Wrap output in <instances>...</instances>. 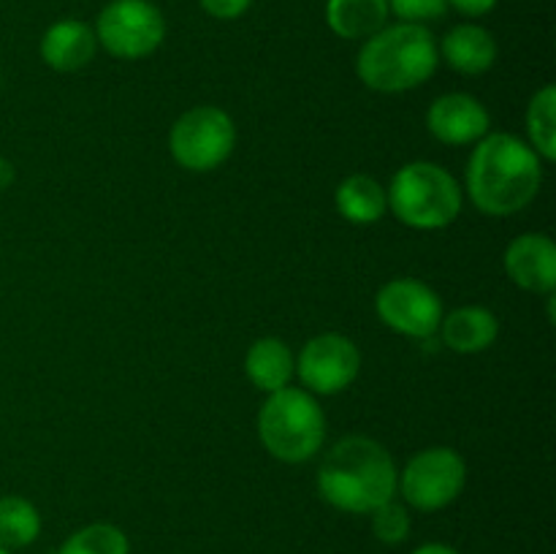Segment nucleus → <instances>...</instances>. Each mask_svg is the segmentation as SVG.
<instances>
[{"label": "nucleus", "mask_w": 556, "mask_h": 554, "mask_svg": "<svg viewBox=\"0 0 556 554\" xmlns=\"http://www.w3.org/2000/svg\"><path fill=\"white\" fill-rule=\"evenodd\" d=\"M543 185V161L525 139L489 130L467 161L465 190L489 217H510L530 206Z\"/></svg>", "instance_id": "1"}, {"label": "nucleus", "mask_w": 556, "mask_h": 554, "mask_svg": "<svg viewBox=\"0 0 556 554\" xmlns=\"http://www.w3.org/2000/svg\"><path fill=\"white\" fill-rule=\"evenodd\" d=\"M396 465L383 443L348 435L326 451L318 467V492L342 514H372L396 498Z\"/></svg>", "instance_id": "2"}, {"label": "nucleus", "mask_w": 556, "mask_h": 554, "mask_svg": "<svg viewBox=\"0 0 556 554\" xmlns=\"http://www.w3.org/2000/svg\"><path fill=\"white\" fill-rule=\"evenodd\" d=\"M440 65L438 41L427 25L396 22L362 43L356 76L375 92H407L432 79Z\"/></svg>", "instance_id": "3"}, {"label": "nucleus", "mask_w": 556, "mask_h": 554, "mask_svg": "<svg viewBox=\"0 0 556 554\" xmlns=\"http://www.w3.org/2000/svg\"><path fill=\"white\" fill-rule=\"evenodd\" d=\"M389 212L416 231H440L459 217L465 190L448 168L432 161H413L396 168L386 188Z\"/></svg>", "instance_id": "4"}, {"label": "nucleus", "mask_w": 556, "mask_h": 554, "mask_svg": "<svg viewBox=\"0 0 556 554\" xmlns=\"http://www.w3.org/2000/svg\"><path fill=\"white\" fill-rule=\"evenodd\" d=\"M258 438L264 449L286 465L313 459L326 440V413L318 396L296 386L266 394L258 411Z\"/></svg>", "instance_id": "5"}, {"label": "nucleus", "mask_w": 556, "mask_h": 554, "mask_svg": "<svg viewBox=\"0 0 556 554\" xmlns=\"http://www.w3.org/2000/svg\"><path fill=\"white\" fill-rule=\"evenodd\" d=\"M237 147V125L220 106L188 109L168 130V150L185 172L206 174L220 168Z\"/></svg>", "instance_id": "6"}, {"label": "nucleus", "mask_w": 556, "mask_h": 554, "mask_svg": "<svg viewBox=\"0 0 556 554\" xmlns=\"http://www.w3.org/2000/svg\"><path fill=\"white\" fill-rule=\"evenodd\" d=\"M467 487V462L448 445H432L413 456L405 470L396 473V494L407 508L434 514L459 500Z\"/></svg>", "instance_id": "7"}, {"label": "nucleus", "mask_w": 556, "mask_h": 554, "mask_svg": "<svg viewBox=\"0 0 556 554\" xmlns=\"http://www.w3.org/2000/svg\"><path fill=\"white\" fill-rule=\"evenodd\" d=\"M92 30L112 58L144 60L166 41V16L152 0H109Z\"/></svg>", "instance_id": "8"}, {"label": "nucleus", "mask_w": 556, "mask_h": 554, "mask_svg": "<svg viewBox=\"0 0 556 554\" xmlns=\"http://www.w3.org/2000/svg\"><path fill=\"white\" fill-rule=\"evenodd\" d=\"M362 373V351L356 342L337 331L309 337L296 356V375L315 396H334L351 389Z\"/></svg>", "instance_id": "9"}, {"label": "nucleus", "mask_w": 556, "mask_h": 554, "mask_svg": "<svg viewBox=\"0 0 556 554\" xmlns=\"http://www.w3.org/2000/svg\"><path fill=\"white\" fill-rule=\"evenodd\" d=\"M375 313L396 335L429 340V337L438 335L445 310L438 291L424 280L394 277L386 286H380L378 297H375Z\"/></svg>", "instance_id": "10"}, {"label": "nucleus", "mask_w": 556, "mask_h": 554, "mask_svg": "<svg viewBox=\"0 0 556 554\" xmlns=\"http://www.w3.org/2000/svg\"><path fill=\"white\" fill-rule=\"evenodd\" d=\"M427 128L440 144L467 147L478 144L492 130V117L470 92H445L429 103Z\"/></svg>", "instance_id": "11"}, {"label": "nucleus", "mask_w": 556, "mask_h": 554, "mask_svg": "<svg viewBox=\"0 0 556 554\" xmlns=\"http://www.w3.org/2000/svg\"><path fill=\"white\" fill-rule=\"evenodd\" d=\"M510 282L530 293H554L556 288V244L546 234H521L510 239L503 255Z\"/></svg>", "instance_id": "12"}, {"label": "nucleus", "mask_w": 556, "mask_h": 554, "mask_svg": "<svg viewBox=\"0 0 556 554\" xmlns=\"http://www.w3.org/2000/svg\"><path fill=\"white\" fill-rule=\"evenodd\" d=\"M41 60L58 74H74L92 63L98 52V38L92 25L81 20H58L43 30L38 43Z\"/></svg>", "instance_id": "13"}, {"label": "nucleus", "mask_w": 556, "mask_h": 554, "mask_svg": "<svg viewBox=\"0 0 556 554\" xmlns=\"http://www.w3.org/2000/svg\"><path fill=\"white\" fill-rule=\"evenodd\" d=\"M440 60L462 76H481L497 63V38L476 22H462L451 27L438 43Z\"/></svg>", "instance_id": "14"}, {"label": "nucleus", "mask_w": 556, "mask_h": 554, "mask_svg": "<svg viewBox=\"0 0 556 554\" xmlns=\"http://www.w3.org/2000/svg\"><path fill=\"white\" fill-rule=\"evenodd\" d=\"M440 340L454 353H481L492 348L500 337V320L492 310L465 304L451 310L440 320Z\"/></svg>", "instance_id": "15"}, {"label": "nucleus", "mask_w": 556, "mask_h": 554, "mask_svg": "<svg viewBox=\"0 0 556 554\" xmlns=\"http://www.w3.org/2000/svg\"><path fill=\"white\" fill-rule=\"evenodd\" d=\"M244 375L255 389L275 394L291 386L296 375V356L280 337H258L244 353Z\"/></svg>", "instance_id": "16"}, {"label": "nucleus", "mask_w": 556, "mask_h": 554, "mask_svg": "<svg viewBox=\"0 0 556 554\" xmlns=\"http://www.w3.org/2000/svg\"><path fill=\"white\" fill-rule=\"evenodd\" d=\"M389 16V0H326V25L345 41H367Z\"/></svg>", "instance_id": "17"}, {"label": "nucleus", "mask_w": 556, "mask_h": 554, "mask_svg": "<svg viewBox=\"0 0 556 554\" xmlns=\"http://www.w3.org/2000/svg\"><path fill=\"white\" fill-rule=\"evenodd\" d=\"M334 206L353 226H372L389 212L386 188L369 174H351L334 190Z\"/></svg>", "instance_id": "18"}, {"label": "nucleus", "mask_w": 556, "mask_h": 554, "mask_svg": "<svg viewBox=\"0 0 556 554\" xmlns=\"http://www.w3.org/2000/svg\"><path fill=\"white\" fill-rule=\"evenodd\" d=\"M41 536V511L22 494L0 498V546L25 549Z\"/></svg>", "instance_id": "19"}, {"label": "nucleus", "mask_w": 556, "mask_h": 554, "mask_svg": "<svg viewBox=\"0 0 556 554\" xmlns=\"http://www.w3.org/2000/svg\"><path fill=\"white\" fill-rule=\"evenodd\" d=\"M527 144L541 155V161H556V87L546 85L530 98L527 106Z\"/></svg>", "instance_id": "20"}, {"label": "nucleus", "mask_w": 556, "mask_h": 554, "mask_svg": "<svg viewBox=\"0 0 556 554\" xmlns=\"http://www.w3.org/2000/svg\"><path fill=\"white\" fill-rule=\"evenodd\" d=\"M58 554H130V541L117 525L92 521V525L71 532Z\"/></svg>", "instance_id": "21"}, {"label": "nucleus", "mask_w": 556, "mask_h": 554, "mask_svg": "<svg viewBox=\"0 0 556 554\" xmlns=\"http://www.w3.org/2000/svg\"><path fill=\"white\" fill-rule=\"evenodd\" d=\"M369 516H372V536L380 543L396 546L410 536V511L405 503H396V498L375 508Z\"/></svg>", "instance_id": "22"}, {"label": "nucleus", "mask_w": 556, "mask_h": 554, "mask_svg": "<svg viewBox=\"0 0 556 554\" xmlns=\"http://www.w3.org/2000/svg\"><path fill=\"white\" fill-rule=\"evenodd\" d=\"M448 3L445 0H389V14L410 25H427V22L443 20Z\"/></svg>", "instance_id": "23"}, {"label": "nucleus", "mask_w": 556, "mask_h": 554, "mask_svg": "<svg viewBox=\"0 0 556 554\" xmlns=\"http://www.w3.org/2000/svg\"><path fill=\"white\" fill-rule=\"evenodd\" d=\"M199 5L206 11V14L215 16V20L231 22V20H239L242 14H248L253 0H199Z\"/></svg>", "instance_id": "24"}, {"label": "nucleus", "mask_w": 556, "mask_h": 554, "mask_svg": "<svg viewBox=\"0 0 556 554\" xmlns=\"http://www.w3.org/2000/svg\"><path fill=\"white\" fill-rule=\"evenodd\" d=\"M445 3L462 16H486L489 11L497 9L500 0H445Z\"/></svg>", "instance_id": "25"}, {"label": "nucleus", "mask_w": 556, "mask_h": 554, "mask_svg": "<svg viewBox=\"0 0 556 554\" xmlns=\"http://www.w3.org/2000/svg\"><path fill=\"white\" fill-rule=\"evenodd\" d=\"M14 179H16L14 163H11L9 158H0V190L11 188V185H14Z\"/></svg>", "instance_id": "26"}, {"label": "nucleus", "mask_w": 556, "mask_h": 554, "mask_svg": "<svg viewBox=\"0 0 556 554\" xmlns=\"http://www.w3.org/2000/svg\"><path fill=\"white\" fill-rule=\"evenodd\" d=\"M413 554H459V552H456L454 546H448V543L434 541V543H421Z\"/></svg>", "instance_id": "27"}, {"label": "nucleus", "mask_w": 556, "mask_h": 554, "mask_svg": "<svg viewBox=\"0 0 556 554\" xmlns=\"http://www.w3.org/2000/svg\"><path fill=\"white\" fill-rule=\"evenodd\" d=\"M0 554H11V552H9V549H3V546H0Z\"/></svg>", "instance_id": "28"}]
</instances>
